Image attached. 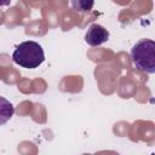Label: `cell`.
Wrapping results in <instances>:
<instances>
[{
    "instance_id": "8992f818",
    "label": "cell",
    "mask_w": 155,
    "mask_h": 155,
    "mask_svg": "<svg viewBox=\"0 0 155 155\" xmlns=\"http://www.w3.org/2000/svg\"><path fill=\"white\" fill-rule=\"evenodd\" d=\"M11 4V0H0V7L1 6H7Z\"/></svg>"
},
{
    "instance_id": "3957f363",
    "label": "cell",
    "mask_w": 155,
    "mask_h": 155,
    "mask_svg": "<svg viewBox=\"0 0 155 155\" xmlns=\"http://www.w3.org/2000/svg\"><path fill=\"white\" fill-rule=\"evenodd\" d=\"M108 40H109V31L104 27L97 23H93L88 27L86 35H85V41L90 46H93V47L99 46Z\"/></svg>"
},
{
    "instance_id": "7a4b0ae2",
    "label": "cell",
    "mask_w": 155,
    "mask_h": 155,
    "mask_svg": "<svg viewBox=\"0 0 155 155\" xmlns=\"http://www.w3.org/2000/svg\"><path fill=\"white\" fill-rule=\"evenodd\" d=\"M12 59L19 67L27 69L38 68L45 61V53L41 47L35 41H24L21 42L12 53Z\"/></svg>"
},
{
    "instance_id": "6da1fadb",
    "label": "cell",
    "mask_w": 155,
    "mask_h": 155,
    "mask_svg": "<svg viewBox=\"0 0 155 155\" xmlns=\"http://www.w3.org/2000/svg\"><path fill=\"white\" fill-rule=\"evenodd\" d=\"M131 61L136 70L148 74L155 73V42L151 39H140L131 50Z\"/></svg>"
},
{
    "instance_id": "5b68a950",
    "label": "cell",
    "mask_w": 155,
    "mask_h": 155,
    "mask_svg": "<svg viewBox=\"0 0 155 155\" xmlns=\"http://www.w3.org/2000/svg\"><path fill=\"white\" fill-rule=\"evenodd\" d=\"M94 5V0H71V7L81 13L90 12Z\"/></svg>"
},
{
    "instance_id": "277c9868",
    "label": "cell",
    "mask_w": 155,
    "mask_h": 155,
    "mask_svg": "<svg viewBox=\"0 0 155 155\" xmlns=\"http://www.w3.org/2000/svg\"><path fill=\"white\" fill-rule=\"evenodd\" d=\"M15 114V107L10 101L0 96V126L6 124Z\"/></svg>"
}]
</instances>
